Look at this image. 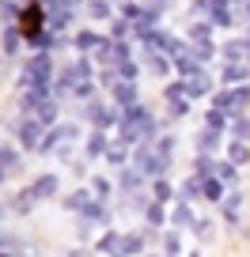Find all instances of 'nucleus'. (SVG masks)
I'll return each instance as SVG.
<instances>
[{"instance_id": "obj_1", "label": "nucleus", "mask_w": 250, "mask_h": 257, "mask_svg": "<svg viewBox=\"0 0 250 257\" xmlns=\"http://www.w3.org/2000/svg\"><path fill=\"white\" fill-rule=\"evenodd\" d=\"M19 31H23V38H38L42 34V4L38 0H31V4L19 12Z\"/></svg>"}]
</instances>
